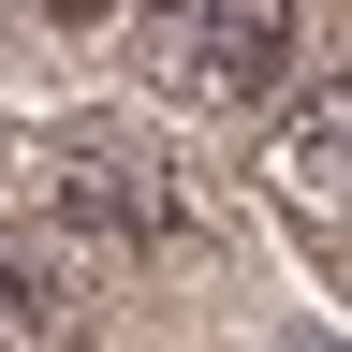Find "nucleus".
Instances as JSON below:
<instances>
[{
	"instance_id": "f257e3e1",
	"label": "nucleus",
	"mask_w": 352,
	"mask_h": 352,
	"mask_svg": "<svg viewBox=\"0 0 352 352\" xmlns=\"http://www.w3.org/2000/svg\"><path fill=\"white\" fill-rule=\"evenodd\" d=\"M147 74L176 103H264L294 74V0H147Z\"/></svg>"
},
{
	"instance_id": "f03ea898",
	"label": "nucleus",
	"mask_w": 352,
	"mask_h": 352,
	"mask_svg": "<svg viewBox=\"0 0 352 352\" xmlns=\"http://www.w3.org/2000/svg\"><path fill=\"white\" fill-rule=\"evenodd\" d=\"M103 323V235L59 220H0V352H74Z\"/></svg>"
},
{
	"instance_id": "7ed1b4c3",
	"label": "nucleus",
	"mask_w": 352,
	"mask_h": 352,
	"mask_svg": "<svg viewBox=\"0 0 352 352\" xmlns=\"http://www.w3.org/2000/svg\"><path fill=\"white\" fill-rule=\"evenodd\" d=\"M59 206L88 220V235H132V250H162L176 220H191L176 176H162V147L118 132V118H74V132H59Z\"/></svg>"
},
{
	"instance_id": "20e7f679",
	"label": "nucleus",
	"mask_w": 352,
	"mask_h": 352,
	"mask_svg": "<svg viewBox=\"0 0 352 352\" xmlns=\"http://www.w3.org/2000/svg\"><path fill=\"white\" fill-rule=\"evenodd\" d=\"M264 191H279V206H308V220H352V74L294 88L279 147H264Z\"/></svg>"
},
{
	"instance_id": "39448f33",
	"label": "nucleus",
	"mask_w": 352,
	"mask_h": 352,
	"mask_svg": "<svg viewBox=\"0 0 352 352\" xmlns=\"http://www.w3.org/2000/svg\"><path fill=\"white\" fill-rule=\"evenodd\" d=\"M279 352H338V338H308V323H294V338H279Z\"/></svg>"
},
{
	"instance_id": "423d86ee",
	"label": "nucleus",
	"mask_w": 352,
	"mask_h": 352,
	"mask_svg": "<svg viewBox=\"0 0 352 352\" xmlns=\"http://www.w3.org/2000/svg\"><path fill=\"white\" fill-rule=\"evenodd\" d=\"M44 15H103V0H44Z\"/></svg>"
}]
</instances>
